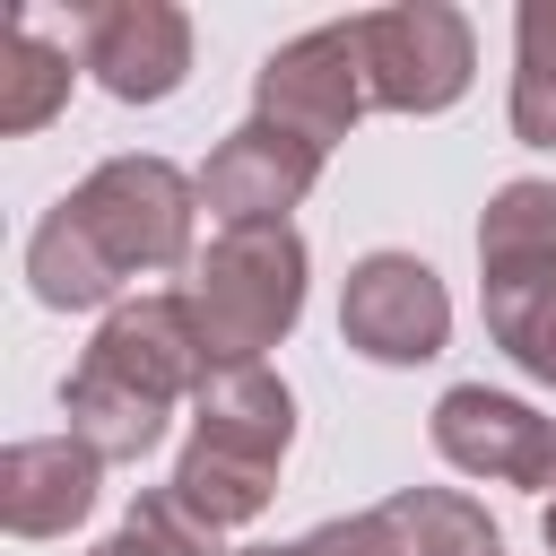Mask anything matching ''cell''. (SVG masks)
<instances>
[{"mask_svg":"<svg viewBox=\"0 0 556 556\" xmlns=\"http://www.w3.org/2000/svg\"><path fill=\"white\" fill-rule=\"evenodd\" d=\"M191 217H200V174H182L165 156H104L26 235V287L52 313H96L130 278L200 261L191 252Z\"/></svg>","mask_w":556,"mask_h":556,"instance_id":"6da1fadb","label":"cell"},{"mask_svg":"<svg viewBox=\"0 0 556 556\" xmlns=\"http://www.w3.org/2000/svg\"><path fill=\"white\" fill-rule=\"evenodd\" d=\"M287 443H295V391L269 365H208V382L191 391V443L165 486L217 530L261 521L278 495Z\"/></svg>","mask_w":556,"mask_h":556,"instance_id":"7a4b0ae2","label":"cell"},{"mask_svg":"<svg viewBox=\"0 0 556 556\" xmlns=\"http://www.w3.org/2000/svg\"><path fill=\"white\" fill-rule=\"evenodd\" d=\"M304 235L295 226H217V243L191 261L182 304L208 339L217 365H261V348H278L304 321Z\"/></svg>","mask_w":556,"mask_h":556,"instance_id":"3957f363","label":"cell"},{"mask_svg":"<svg viewBox=\"0 0 556 556\" xmlns=\"http://www.w3.org/2000/svg\"><path fill=\"white\" fill-rule=\"evenodd\" d=\"M356 52H365V87L382 113H452L478 78V35L452 0H400V9H365L356 17Z\"/></svg>","mask_w":556,"mask_h":556,"instance_id":"277c9868","label":"cell"},{"mask_svg":"<svg viewBox=\"0 0 556 556\" xmlns=\"http://www.w3.org/2000/svg\"><path fill=\"white\" fill-rule=\"evenodd\" d=\"M365 104H374V87H365V52H356V17L295 35L252 70V122H269L321 156L365 122Z\"/></svg>","mask_w":556,"mask_h":556,"instance_id":"5b68a950","label":"cell"},{"mask_svg":"<svg viewBox=\"0 0 556 556\" xmlns=\"http://www.w3.org/2000/svg\"><path fill=\"white\" fill-rule=\"evenodd\" d=\"M339 339L374 365H426L452 339V295L417 252H365L339 287Z\"/></svg>","mask_w":556,"mask_h":556,"instance_id":"8992f818","label":"cell"},{"mask_svg":"<svg viewBox=\"0 0 556 556\" xmlns=\"http://www.w3.org/2000/svg\"><path fill=\"white\" fill-rule=\"evenodd\" d=\"M434 452L460 469V478H495V486H556V417L513 400V391H486V382H452L426 417Z\"/></svg>","mask_w":556,"mask_h":556,"instance_id":"52a82bcc","label":"cell"},{"mask_svg":"<svg viewBox=\"0 0 556 556\" xmlns=\"http://www.w3.org/2000/svg\"><path fill=\"white\" fill-rule=\"evenodd\" d=\"M78 365L104 374V382H122V391H139V400H156V408H174V400H191V391L208 382L217 356H208V339H200V321H191V304H182V287H174V295H130V304H113Z\"/></svg>","mask_w":556,"mask_h":556,"instance_id":"ba28073f","label":"cell"},{"mask_svg":"<svg viewBox=\"0 0 556 556\" xmlns=\"http://www.w3.org/2000/svg\"><path fill=\"white\" fill-rule=\"evenodd\" d=\"M78 70L113 104H165L191 78V17L174 0H96L78 9Z\"/></svg>","mask_w":556,"mask_h":556,"instance_id":"9c48e42d","label":"cell"},{"mask_svg":"<svg viewBox=\"0 0 556 556\" xmlns=\"http://www.w3.org/2000/svg\"><path fill=\"white\" fill-rule=\"evenodd\" d=\"M313 182H321V148L269 122H235L200 165V208H217V226H287V208H304Z\"/></svg>","mask_w":556,"mask_h":556,"instance_id":"30bf717a","label":"cell"},{"mask_svg":"<svg viewBox=\"0 0 556 556\" xmlns=\"http://www.w3.org/2000/svg\"><path fill=\"white\" fill-rule=\"evenodd\" d=\"M104 495V460L78 434H26L0 452V521L9 539H61L96 513Z\"/></svg>","mask_w":556,"mask_h":556,"instance_id":"8fae6325","label":"cell"},{"mask_svg":"<svg viewBox=\"0 0 556 556\" xmlns=\"http://www.w3.org/2000/svg\"><path fill=\"white\" fill-rule=\"evenodd\" d=\"M478 304H486V339L556 391V252H504V261H478Z\"/></svg>","mask_w":556,"mask_h":556,"instance_id":"7c38bea8","label":"cell"},{"mask_svg":"<svg viewBox=\"0 0 556 556\" xmlns=\"http://www.w3.org/2000/svg\"><path fill=\"white\" fill-rule=\"evenodd\" d=\"M504 113L521 148H556V0L513 9V104Z\"/></svg>","mask_w":556,"mask_h":556,"instance_id":"4fadbf2b","label":"cell"},{"mask_svg":"<svg viewBox=\"0 0 556 556\" xmlns=\"http://www.w3.org/2000/svg\"><path fill=\"white\" fill-rule=\"evenodd\" d=\"M0 61H9V70H0V130L26 139V130H43V122L70 104V78H78V70H70V52L43 43L26 17L9 26V52H0Z\"/></svg>","mask_w":556,"mask_h":556,"instance_id":"5bb4252c","label":"cell"},{"mask_svg":"<svg viewBox=\"0 0 556 556\" xmlns=\"http://www.w3.org/2000/svg\"><path fill=\"white\" fill-rule=\"evenodd\" d=\"M504 252H556V182L521 174L486 200L478 217V261H504Z\"/></svg>","mask_w":556,"mask_h":556,"instance_id":"9a60e30c","label":"cell"},{"mask_svg":"<svg viewBox=\"0 0 556 556\" xmlns=\"http://www.w3.org/2000/svg\"><path fill=\"white\" fill-rule=\"evenodd\" d=\"M122 530H139L156 556H226V530H217V521H200V513H191L174 486H139Z\"/></svg>","mask_w":556,"mask_h":556,"instance_id":"2e32d148","label":"cell"},{"mask_svg":"<svg viewBox=\"0 0 556 556\" xmlns=\"http://www.w3.org/2000/svg\"><path fill=\"white\" fill-rule=\"evenodd\" d=\"M87 556H156V547H148L139 530H113V539H104V547H87Z\"/></svg>","mask_w":556,"mask_h":556,"instance_id":"e0dca14e","label":"cell"},{"mask_svg":"<svg viewBox=\"0 0 556 556\" xmlns=\"http://www.w3.org/2000/svg\"><path fill=\"white\" fill-rule=\"evenodd\" d=\"M235 556H313L304 539H287V547H235Z\"/></svg>","mask_w":556,"mask_h":556,"instance_id":"ac0fdd59","label":"cell"},{"mask_svg":"<svg viewBox=\"0 0 556 556\" xmlns=\"http://www.w3.org/2000/svg\"><path fill=\"white\" fill-rule=\"evenodd\" d=\"M539 539H547V556H556V495H547V513H539Z\"/></svg>","mask_w":556,"mask_h":556,"instance_id":"d6986e66","label":"cell"}]
</instances>
